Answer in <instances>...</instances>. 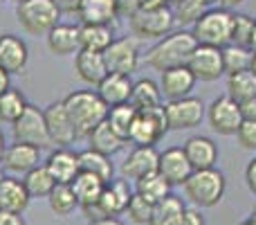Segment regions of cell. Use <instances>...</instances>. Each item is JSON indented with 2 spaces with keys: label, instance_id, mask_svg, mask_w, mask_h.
<instances>
[{
  "label": "cell",
  "instance_id": "cell-3",
  "mask_svg": "<svg viewBox=\"0 0 256 225\" xmlns=\"http://www.w3.org/2000/svg\"><path fill=\"white\" fill-rule=\"evenodd\" d=\"M182 187H184V196L196 207L207 209L222 200L227 189V180L225 173L214 167V169H202V171H194Z\"/></svg>",
  "mask_w": 256,
  "mask_h": 225
},
{
  "label": "cell",
  "instance_id": "cell-28",
  "mask_svg": "<svg viewBox=\"0 0 256 225\" xmlns=\"http://www.w3.org/2000/svg\"><path fill=\"white\" fill-rule=\"evenodd\" d=\"M115 41L112 27L108 25H79V43L81 50H90V52H106L110 43Z\"/></svg>",
  "mask_w": 256,
  "mask_h": 225
},
{
  "label": "cell",
  "instance_id": "cell-5",
  "mask_svg": "<svg viewBox=\"0 0 256 225\" xmlns=\"http://www.w3.org/2000/svg\"><path fill=\"white\" fill-rule=\"evenodd\" d=\"M16 18L20 27L32 36H48L58 25V9L52 0H27L16 5Z\"/></svg>",
  "mask_w": 256,
  "mask_h": 225
},
{
  "label": "cell",
  "instance_id": "cell-59",
  "mask_svg": "<svg viewBox=\"0 0 256 225\" xmlns=\"http://www.w3.org/2000/svg\"><path fill=\"white\" fill-rule=\"evenodd\" d=\"M2 178H4V176H2V167H0V182H2Z\"/></svg>",
  "mask_w": 256,
  "mask_h": 225
},
{
  "label": "cell",
  "instance_id": "cell-31",
  "mask_svg": "<svg viewBox=\"0 0 256 225\" xmlns=\"http://www.w3.org/2000/svg\"><path fill=\"white\" fill-rule=\"evenodd\" d=\"M124 142L126 140H122V137L108 126V122H104L88 135V144H90L88 149H92V151H97V153H104V155L110 158V155L120 153V151L124 149Z\"/></svg>",
  "mask_w": 256,
  "mask_h": 225
},
{
  "label": "cell",
  "instance_id": "cell-29",
  "mask_svg": "<svg viewBox=\"0 0 256 225\" xmlns=\"http://www.w3.org/2000/svg\"><path fill=\"white\" fill-rule=\"evenodd\" d=\"M130 104L135 111H148V108L162 106V93H160V84L153 79H140L132 84Z\"/></svg>",
  "mask_w": 256,
  "mask_h": 225
},
{
  "label": "cell",
  "instance_id": "cell-14",
  "mask_svg": "<svg viewBox=\"0 0 256 225\" xmlns=\"http://www.w3.org/2000/svg\"><path fill=\"white\" fill-rule=\"evenodd\" d=\"M158 173L168 182L171 187H180L194 173V167L189 164L182 146H171V149L160 153V162H158Z\"/></svg>",
  "mask_w": 256,
  "mask_h": 225
},
{
  "label": "cell",
  "instance_id": "cell-35",
  "mask_svg": "<svg viewBox=\"0 0 256 225\" xmlns=\"http://www.w3.org/2000/svg\"><path fill=\"white\" fill-rule=\"evenodd\" d=\"M135 194H140L142 198H146L148 203L155 205L171 194V185H168L158 171H153V173H148V176L135 180Z\"/></svg>",
  "mask_w": 256,
  "mask_h": 225
},
{
  "label": "cell",
  "instance_id": "cell-51",
  "mask_svg": "<svg viewBox=\"0 0 256 225\" xmlns=\"http://www.w3.org/2000/svg\"><path fill=\"white\" fill-rule=\"evenodd\" d=\"M9 77H12V75H7V72L0 68V95L7 93V90L12 88V84H9Z\"/></svg>",
  "mask_w": 256,
  "mask_h": 225
},
{
  "label": "cell",
  "instance_id": "cell-1",
  "mask_svg": "<svg viewBox=\"0 0 256 225\" xmlns=\"http://www.w3.org/2000/svg\"><path fill=\"white\" fill-rule=\"evenodd\" d=\"M63 106H66L68 115L72 119V126H74L76 140L86 137L99 126V124L106 122L108 111L110 108L102 102V97L97 95V90H74L63 99Z\"/></svg>",
  "mask_w": 256,
  "mask_h": 225
},
{
  "label": "cell",
  "instance_id": "cell-54",
  "mask_svg": "<svg viewBox=\"0 0 256 225\" xmlns=\"http://www.w3.org/2000/svg\"><path fill=\"white\" fill-rule=\"evenodd\" d=\"M4 149H7V144H4V135L0 133V162H2V155H4Z\"/></svg>",
  "mask_w": 256,
  "mask_h": 225
},
{
  "label": "cell",
  "instance_id": "cell-47",
  "mask_svg": "<svg viewBox=\"0 0 256 225\" xmlns=\"http://www.w3.org/2000/svg\"><path fill=\"white\" fill-rule=\"evenodd\" d=\"M182 225H204V216L198 212V209H189V207H186L184 218H182Z\"/></svg>",
  "mask_w": 256,
  "mask_h": 225
},
{
  "label": "cell",
  "instance_id": "cell-41",
  "mask_svg": "<svg viewBox=\"0 0 256 225\" xmlns=\"http://www.w3.org/2000/svg\"><path fill=\"white\" fill-rule=\"evenodd\" d=\"M126 214L132 223L148 225L150 216H153V203H148L146 198H142L140 194H132L130 203H128V207H126Z\"/></svg>",
  "mask_w": 256,
  "mask_h": 225
},
{
  "label": "cell",
  "instance_id": "cell-20",
  "mask_svg": "<svg viewBox=\"0 0 256 225\" xmlns=\"http://www.w3.org/2000/svg\"><path fill=\"white\" fill-rule=\"evenodd\" d=\"M132 194H135V191L130 189L128 180H115V178H112V180L104 187L102 198L97 200V205H99V209H102V214L106 218L108 216H120V214L126 212Z\"/></svg>",
  "mask_w": 256,
  "mask_h": 225
},
{
  "label": "cell",
  "instance_id": "cell-8",
  "mask_svg": "<svg viewBox=\"0 0 256 225\" xmlns=\"http://www.w3.org/2000/svg\"><path fill=\"white\" fill-rule=\"evenodd\" d=\"M12 135H14V142H22V144H32L36 149H50L52 140H50V133H48V126H45V115L40 108L36 106H27L25 113L20 115L16 124L12 126Z\"/></svg>",
  "mask_w": 256,
  "mask_h": 225
},
{
  "label": "cell",
  "instance_id": "cell-26",
  "mask_svg": "<svg viewBox=\"0 0 256 225\" xmlns=\"http://www.w3.org/2000/svg\"><path fill=\"white\" fill-rule=\"evenodd\" d=\"M48 48L56 57H70L81 50L79 43V25H63L58 23L48 34Z\"/></svg>",
  "mask_w": 256,
  "mask_h": 225
},
{
  "label": "cell",
  "instance_id": "cell-48",
  "mask_svg": "<svg viewBox=\"0 0 256 225\" xmlns=\"http://www.w3.org/2000/svg\"><path fill=\"white\" fill-rule=\"evenodd\" d=\"M240 113H243V119L256 122V99H250V102L240 104Z\"/></svg>",
  "mask_w": 256,
  "mask_h": 225
},
{
  "label": "cell",
  "instance_id": "cell-36",
  "mask_svg": "<svg viewBox=\"0 0 256 225\" xmlns=\"http://www.w3.org/2000/svg\"><path fill=\"white\" fill-rule=\"evenodd\" d=\"M30 106L25 99V95L16 88H9L7 93L0 95V122L4 124H16L20 119V115L25 113V108Z\"/></svg>",
  "mask_w": 256,
  "mask_h": 225
},
{
  "label": "cell",
  "instance_id": "cell-22",
  "mask_svg": "<svg viewBox=\"0 0 256 225\" xmlns=\"http://www.w3.org/2000/svg\"><path fill=\"white\" fill-rule=\"evenodd\" d=\"M130 93H132V81L126 75H115V72H108L106 79L97 86V95L102 97V102L108 108L115 106H124L130 102Z\"/></svg>",
  "mask_w": 256,
  "mask_h": 225
},
{
  "label": "cell",
  "instance_id": "cell-55",
  "mask_svg": "<svg viewBox=\"0 0 256 225\" xmlns=\"http://www.w3.org/2000/svg\"><path fill=\"white\" fill-rule=\"evenodd\" d=\"M250 70H252L254 75H256V50L252 52V61H250Z\"/></svg>",
  "mask_w": 256,
  "mask_h": 225
},
{
  "label": "cell",
  "instance_id": "cell-2",
  "mask_svg": "<svg viewBox=\"0 0 256 225\" xmlns=\"http://www.w3.org/2000/svg\"><path fill=\"white\" fill-rule=\"evenodd\" d=\"M196 48H198V43H196L191 32H186V30L171 32V34L160 39L158 43L146 52V63L160 72L186 66V61H189V57L194 54Z\"/></svg>",
  "mask_w": 256,
  "mask_h": 225
},
{
  "label": "cell",
  "instance_id": "cell-13",
  "mask_svg": "<svg viewBox=\"0 0 256 225\" xmlns=\"http://www.w3.org/2000/svg\"><path fill=\"white\" fill-rule=\"evenodd\" d=\"M43 115H45V126H48L52 144H56V149H68V144H72L76 140V133L63 102L50 104L43 111Z\"/></svg>",
  "mask_w": 256,
  "mask_h": 225
},
{
  "label": "cell",
  "instance_id": "cell-57",
  "mask_svg": "<svg viewBox=\"0 0 256 225\" xmlns=\"http://www.w3.org/2000/svg\"><path fill=\"white\" fill-rule=\"evenodd\" d=\"M256 50V18H254V34H252V52Z\"/></svg>",
  "mask_w": 256,
  "mask_h": 225
},
{
  "label": "cell",
  "instance_id": "cell-23",
  "mask_svg": "<svg viewBox=\"0 0 256 225\" xmlns=\"http://www.w3.org/2000/svg\"><path fill=\"white\" fill-rule=\"evenodd\" d=\"M74 70L81 81L88 86H99L108 75L106 59L102 52H90V50H79L74 54Z\"/></svg>",
  "mask_w": 256,
  "mask_h": 225
},
{
  "label": "cell",
  "instance_id": "cell-17",
  "mask_svg": "<svg viewBox=\"0 0 256 225\" xmlns=\"http://www.w3.org/2000/svg\"><path fill=\"white\" fill-rule=\"evenodd\" d=\"M158 162L160 153L155 146H135L122 162V176L130 178V180H140V178L158 171Z\"/></svg>",
  "mask_w": 256,
  "mask_h": 225
},
{
  "label": "cell",
  "instance_id": "cell-33",
  "mask_svg": "<svg viewBox=\"0 0 256 225\" xmlns=\"http://www.w3.org/2000/svg\"><path fill=\"white\" fill-rule=\"evenodd\" d=\"M22 185H25L30 198H48L50 191L56 187V180L52 178L45 164H38L22 176Z\"/></svg>",
  "mask_w": 256,
  "mask_h": 225
},
{
  "label": "cell",
  "instance_id": "cell-49",
  "mask_svg": "<svg viewBox=\"0 0 256 225\" xmlns=\"http://www.w3.org/2000/svg\"><path fill=\"white\" fill-rule=\"evenodd\" d=\"M0 225H25V221H22V214L0 212Z\"/></svg>",
  "mask_w": 256,
  "mask_h": 225
},
{
  "label": "cell",
  "instance_id": "cell-52",
  "mask_svg": "<svg viewBox=\"0 0 256 225\" xmlns=\"http://www.w3.org/2000/svg\"><path fill=\"white\" fill-rule=\"evenodd\" d=\"M240 3H243V0H218V7H222V9H227V12H230L232 7H238Z\"/></svg>",
  "mask_w": 256,
  "mask_h": 225
},
{
  "label": "cell",
  "instance_id": "cell-16",
  "mask_svg": "<svg viewBox=\"0 0 256 225\" xmlns=\"http://www.w3.org/2000/svg\"><path fill=\"white\" fill-rule=\"evenodd\" d=\"M194 86L196 77L191 75L186 66L164 70L160 77V93H162V97H166V102H178V99L189 97Z\"/></svg>",
  "mask_w": 256,
  "mask_h": 225
},
{
  "label": "cell",
  "instance_id": "cell-12",
  "mask_svg": "<svg viewBox=\"0 0 256 225\" xmlns=\"http://www.w3.org/2000/svg\"><path fill=\"white\" fill-rule=\"evenodd\" d=\"M104 59H106L108 72L130 77L140 66V50L132 39H115L110 48L104 52Z\"/></svg>",
  "mask_w": 256,
  "mask_h": 225
},
{
  "label": "cell",
  "instance_id": "cell-38",
  "mask_svg": "<svg viewBox=\"0 0 256 225\" xmlns=\"http://www.w3.org/2000/svg\"><path fill=\"white\" fill-rule=\"evenodd\" d=\"M250 61H252V50L238 48V45H232V43L222 48V68H225L227 77L250 70Z\"/></svg>",
  "mask_w": 256,
  "mask_h": 225
},
{
  "label": "cell",
  "instance_id": "cell-19",
  "mask_svg": "<svg viewBox=\"0 0 256 225\" xmlns=\"http://www.w3.org/2000/svg\"><path fill=\"white\" fill-rule=\"evenodd\" d=\"M27 61H30V50H27V43L20 36H14V34L0 36V68L7 75L22 72Z\"/></svg>",
  "mask_w": 256,
  "mask_h": 225
},
{
  "label": "cell",
  "instance_id": "cell-24",
  "mask_svg": "<svg viewBox=\"0 0 256 225\" xmlns=\"http://www.w3.org/2000/svg\"><path fill=\"white\" fill-rule=\"evenodd\" d=\"M30 194H27L25 185L20 178L4 176L0 182V212L9 214H22L30 205Z\"/></svg>",
  "mask_w": 256,
  "mask_h": 225
},
{
  "label": "cell",
  "instance_id": "cell-53",
  "mask_svg": "<svg viewBox=\"0 0 256 225\" xmlns=\"http://www.w3.org/2000/svg\"><path fill=\"white\" fill-rule=\"evenodd\" d=\"M240 225H256V212H252V214H250V216L245 218V221L240 223Z\"/></svg>",
  "mask_w": 256,
  "mask_h": 225
},
{
  "label": "cell",
  "instance_id": "cell-44",
  "mask_svg": "<svg viewBox=\"0 0 256 225\" xmlns=\"http://www.w3.org/2000/svg\"><path fill=\"white\" fill-rule=\"evenodd\" d=\"M115 9H117V18L120 16L130 18L132 14L140 12V0H115Z\"/></svg>",
  "mask_w": 256,
  "mask_h": 225
},
{
  "label": "cell",
  "instance_id": "cell-9",
  "mask_svg": "<svg viewBox=\"0 0 256 225\" xmlns=\"http://www.w3.org/2000/svg\"><path fill=\"white\" fill-rule=\"evenodd\" d=\"M204 104L198 97H184L178 102H166L164 104V115H166L168 131H189V128L200 126L204 119Z\"/></svg>",
  "mask_w": 256,
  "mask_h": 225
},
{
  "label": "cell",
  "instance_id": "cell-30",
  "mask_svg": "<svg viewBox=\"0 0 256 225\" xmlns=\"http://www.w3.org/2000/svg\"><path fill=\"white\" fill-rule=\"evenodd\" d=\"M72 191H74L76 200H79V207H86V205H94L99 198H102V191L106 187V182H102L97 176L92 173L79 171V176L70 182Z\"/></svg>",
  "mask_w": 256,
  "mask_h": 225
},
{
  "label": "cell",
  "instance_id": "cell-37",
  "mask_svg": "<svg viewBox=\"0 0 256 225\" xmlns=\"http://www.w3.org/2000/svg\"><path fill=\"white\" fill-rule=\"evenodd\" d=\"M48 203H50V209H52L56 216H70V214L79 207V200H76L70 185H56L50 191Z\"/></svg>",
  "mask_w": 256,
  "mask_h": 225
},
{
  "label": "cell",
  "instance_id": "cell-45",
  "mask_svg": "<svg viewBox=\"0 0 256 225\" xmlns=\"http://www.w3.org/2000/svg\"><path fill=\"white\" fill-rule=\"evenodd\" d=\"M58 14H76L81 7V0H52Z\"/></svg>",
  "mask_w": 256,
  "mask_h": 225
},
{
  "label": "cell",
  "instance_id": "cell-43",
  "mask_svg": "<svg viewBox=\"0 0 256 225\" xmlns=\"http://www.w3.org/2000/svg\"><path fill=\"white\" fill-rule=\"evenodd\" d=\"M236 140H238V144L243 146V149L256 151V122L243 119V124H240L238 131H236Z\"/></svg>",
  "mask_w": 256,
  "mask_h": 225
},
{
  "label": "cell",
  "instance_id": "cell-34",
  "mask_svg": "<svg viewBox=\"0 0 256 225\" xmlns=\"http://www.w3.org/2000/svg\"><path fill=\"white\" fill-rule=\"evenodd\" d=\"M227 95L236 104H245L256 99V75L252 70H243L227 77Z\"/></svg>",
  "mask_w": 256,
  "mask_h": 225
},
{
  "label": "cell",
  "instance_id": "cell-46",
  "mask_svg": "<svg viewBox=\"0 0 256 225\" xmlns=\"http://www.w3.org/2000/svg\"><path fill=\"white\" fill-rule=\"evenodd\" d=\"M245 182H248L250 191L256 194V158L250 160V164L245 167Z\"/></svg>",
  "mask_w": 256,
  "mask_h": 225
},
{
  "label": "cell",
  "instance_id": "cell-18",
  "mask_svg": "<svg viewBox=\"0 0 256 225\" xmlns=\"http://www.w3.org/2000/svg\"><path fill=\"white\" fill-rule=\"evenodd\" d=\"M2 169H7L9 173H20L25 176L27 171H32L34 167L40 164V149L32 144H22V142H14L4 149L2 155Z\"/></svg>",
  "mask_w": 256,
  "mask_h": 225
},
{
  "label": "cell",
  "instance_id": "cell-56",
  "mask_svg": "<svg viewBox=\"0 0 256 225\" xmlns=\"http://www.w3.org/2000/svg\"><path fill=\"white\" fill-rule=\"evenodd\" d=\"M202 7H212V5H218V0H198Z\"/></svg>",
  "mask_w": 256,
  "mask_h": 225
},
{
  "label": "cell",
  "instance_id": "cell-15",
  "mask_svg": "<svg viewBox=\"0 0 256 225\" xmlns=\"http://www.w3.org/2000/svg\"><path fill=\"white\" fill-rule=\"evenodd\" d=\"M189 164L194 171H202V169H214L218 162V144L207 135H191L189 140L182 144Z\"/></svg>",
  "mask_w": 256,
  "mask_h": 225
},
{
  "label": "cell",
  "instance_id": "cell-27",
  "mask_svg": "<svg viewBox=\"0 0 256 225\" xmlns=\"http://www.w3.org/2000/svg\"><path fill=\"white\" fill-rule=\"evenodd\" d=\"M184 212L186 205L182 203L180 196L168 194L166 198L153 205V216H150L148 225H182Z\"/></svg>",
  "mask_w": 256,
  "mask_h": 225
},
{
  "label": "cell",
  "instance_id": "cell-6",
  "mask_svg": "<svg viewBox=\"0 0 256 225\" xmlns=\"http://www.w3.org/2000/svg\"><path fill=\"white\" fill-rule=\"evenodd\" d=\"M176 16L173 9L168 7H153V9H140L137 14H132L128 18L130 32L137 39H164L166 34H171Z\"/></svg>",
  "mask_w": 256,
  "mask_h": 225
},
{
  "label": "cell",
  "instance_id": "cell-61",
  "mask_svg": "<svg viewBox=\"0 0 256 225\" xmlns=\"http://www.w3.org/2000/svg\"><path fill=\"white\" fill-rule=\"evenodd\" d=\"M254 212H256V205H254Z\"/></svg>",
  "mask_w": 256,
  "mask_h": 225
},
{
  "label": "cell",
  "instance_id": "cell-25",
  "mask_svg": "<svg viewBox=\"0 0 256 225\" xmlns=\"http://www.w3.org/2000/svg\"><path fill=\"white\" fill-rule=\"evenodd\" d=\"M81 25H108L112 27L117 21L115 0H81L76 12Z\"/></svg>",
  "mask_w": 256,
  "mask_h": 225
},
{
  "label": "cell",
  "instance_id": "cell-60",
  "mask_svg": "<svg viewBox=\"0 0 256 225\" xmlns=\"http://www.w3.org/2000/svg\"><path fill=\"white\" fill-rule=\"evenodd\" d=\"M2 3H4V0H0V5H2Z\"/></svg>",
  "mask_w": 256,
  "mask_h": 225
},
{
  "label": "cell",
  "instance_id": "cell-7",
  "mask_svg": "<svg viewBox=\"0 0 256 225\" xmlns=\"http://www.w3.org/2000/svg\"><path fill=\"white\" fill-rule=\"evenodd\" d=\"M168 131L164 106L148 108V111H137L135 122L128 133V142L135 146H155Z\"/></svg>",
  "mask_w": 256,
  "mask_h": 225
},
{
  "label": "cell",
  "instance_id": "cell-58",
  "mask_svg": "<svg viewBox=\"0 0 256 225\" xmlns=\"http://www.w3.org/2000/svg\"><path fill=\"white\" fill-rule=\"evenodd\" d=\"M12 3H16V5H22V3H27V0H12Z\"/></svg>",
  "mask_w": 256,
  "mask_h": 225
},
{
  "label": "cell",
  "instance_id": "cell-4",
  "mask_svg": "<svg viewBox=\"0 0 256 225\" xmlns=\"http://www.w3.org/2000/svg\"><path fill=\"white\" fill-rule=\"evenodd\" d=\"M196 43L198 45H209V48H225L230 45V34H232V14L222 7H212L204 9L200 18L191 27Z\"/></svg>",
  "mask_w": 256,
  "mask_h": 225
},
{
  "label": "cell",
  "instance_id": "cell-50",
  "mask_svg": "<svg viewBox=\"0 0 256 225\" xmlns=\"http://www.w3.org/2000/svg\"><path fill=\"white\" fill-rule=\"evenodd\" d=\"M88 225H126V223L117 216H108V218H99V221H88Z\"/></svg>",
  "mask_w": 256,
  "mask_h": 225
},
{
  "label": "cell",
  "instance_id": "cell-39",
  "mask_svg": "<svg viewBox=\"0 0 256 225\" xmlns=\"http://www.w3.org/2000/svg\"><path fill=\"white\" fill-rule=\"evenodd\" d=\"M252 34H254V18L248 16V14H232L230 43L252 50Z\"/></svg>",
  "mask_w": 256,
  "mask_h": 225
},
{
  "label": "cell",
  "instance_id": "cell-42",
  "mask_svg": "<svg viewBox=\"0 0 256 225\" xmlns=\"http://www.w3.org/2000/svg\"><path fill=\"white\" fill-rule=\"evenodd\" d=\"M202 12H204V7L198 0H176L173 16H176L178 23H196Z\"/></svg>",
  "mask_w": 256,
  "mask_h": 225
},
{
  "label": "cell",
  "instance_id": "cell-32",
  "mask_svg": "<svg viewBox=\"0 0 256 225\" xmlns=\"http://www.w3.org/2000/svg\"><path fill=\"white\" fill-rule=\"evenodd\" d=\"M79 167L81 171L86 173H92V176H97L102 182H110L112 176H115V167H112L110 158L104 153H97V151L92 149H86L79 153Z\"/></svg>",
  "mask_w": 256,
  "mask_h": 225
},
{
  "label": "cell",
  "instance_id": "cell-40",
  "mask_svg": "<svg viewBox=\"0 0 256 225\" xmlns=\"http://www.w3.org/2000/svg\"><path fill=\"white\" fill-rule=\"evenodd\" d=\"M135 115H137L135 108H132L130 104H124V106L110 108L106 122H108V126L122 137V140L128 142V133H130V126H132V122H135Z\"/></svg>",
  "mask_w": 256,
  "mask_h": 225
},
{
  "label": "cell",
  "instance_id": "cell-10",
  "mask_svg": "<svg viewBox=\"0 0 256 225\" xmlns=\"http://www.w3.org/2000/svg\"><path fill=\"white\" fill-rule=\"evenodd\" d=\"M204 117H207L209 126H212L216 133H220V135H236L238 126L243 124L240 104H236L227 93L220 95V97H216L212 104H209Z\"/></svg>",
  "mask_w": 256,
  "mask_h": 225
},
{
  "label": "cell",
  "instance_id": "cell-21",
  "mask_svg": "<svg viewBox=\"0 0 256 225\" xmlns=\"http://www.w3.org/2000/svg\"><path fill=\"white\" fill-rule=\"evenodd\" d=\"M45 167L52 173V178L56 180V185H70L76 176H79V153L70 149H54L45 160Z\"/></svg>",
  "mask_w": 256,
  "mask_h": 225
},
{
  "label": "cell",
  "instance_id": "cell-11",
  "mask_svg": "<svg viewBox=\"0 0 256 225\" xmlns=\"http://www.w3.org/2000/svg\"><path fill=\"white\" fill-rule=\"evenodd\" d=\"M189 72L196 77V81H216L225 75L222 68V50L209 48V45H198L194 54L186 61Z\"/></svg>",
  "mask_w": 256,
  "mask_h": 225
}]
</instances>
